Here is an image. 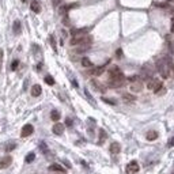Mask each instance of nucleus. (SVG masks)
<instances>
[{"instance_id":"obj_1","label":"nucleus","mask_w":174,"mask_h":174,"mask_svg":"<svg viewBox=\"0 0 174 174\" xmlns=\"http://www.w3.org/2000/svg\"><path fill=\"white\" fill-rule=\"evenodd\" d=\"M156 67H158V71H159L161 76L163 78V79H166V78L170 76V68H169L167 61H166V59H161V60H158Z\"/></svg>"},{"instance_id":"obj_2","label":"nucleus","mask_w":174,"mask_h":174,"mask_svg":"<svg viewBox=\"0 0 174 174\" xmlns=\"http://www.w3.org/2000/svg\"><path fill=\"white\" fill-rule=\"evenodd\" d=\"M125 82V78H124L123 72L121 74H118V75H114V76H110L109 79V86L113 87V88H118V87H121Z\"/></svg>"},{"instance_id":"obj_3","label":"nucleus","mask_w":174,"mask_h":174,"mask_svg":"<svg viewBox=\"0 0 174 174\" xmlns=\"http://www.w3.org/2000/svg\"><path fill=\"white\" fill-rule=\"evenodd\" d=\"M147 87H148L150 90H152L155 94L163 87V84H162V82L159 80V79H155V78H150L148 80H147Z\"/></svg>"},{"instance_id":"obj_4","label":"nucleus","mask_w":174,"mask_h":174,"mask_svg":"<svg viewBox=\"0 0 174 174\" xmlns=\"http://www.w3.org/2000/svg\"><path fill=\"white\" fill-rule=\"evenodd\" d=\"M129 88H131V91L132 92H140L142 90H143V80L139 78V79H136V80L131 82Z\"/></svg>"},{"instance_id":"obj_5","label":"nucleus","mask_w":174,"mask_h":174,"mask_svg":"<svg viewBox=\"0 0 174 174\" xmlns=\"http://www.w3.org/2000/svg\"><path fill=\"white\" fill-rule=\"evenodd\" d=\"M139 163L136 162V161H132V162H129L128 165H127V173L128 174H136L139 171Z\"/></svg>"},{"instance_id":"obj_6","label":"nucleus","mask_w":174,"mask_h":174,"mask_svg":"<svg viewBox=\"0 0 174 174\" xmlns=\"http://www.w3.org/2000/svg\"><path fill=\"white\" fill-rule=\"evenodd\" d=\"M33 132H34V127H33L31 124H26L25 127L22 128L21 136H22V138H27V136H30Z\"/></svg>"},{"instance_id":"obj_7","label":"nucleus","mask_w":174,"mask_h":174,"mask_svg":"<svg viewBox=\"0 0 174 174\" xmlns=\"http://www.w3.org/2000/svg\"><path fill=\"white\" fill-rule=\"evenodd\" d=\"M52 131H53L55 135H63V132H64V125L61 123H56L53 125V129Z\"/></svg>"},{"instance_id":"obj_8","label":"nucleus","mask_w":174,"mask_h":174,"mask_svg":"<svg viewBox=\"0 0 174 174\" xmlns=\"http://www.w3.org/2000/svg\"><path fill=\"white\" fill-rule=\"evenodd\" d=\"M11 162H12V158H11V156H5V158L0 159V170L5 169V167H8Z\"/></svg>"},{"instance_id":"obj_9","label":"nucleus","mask_w":174,"mask_h":174,"mask_svg":"<svg viewBox=\"0 0 174 174\" xmlns=\"http://www.w3.org/2000/svg\"><path fill=\"white\" fill-rule=\"evenodd\" d=\"M42 92V88L40 84H34V86L31 87V95L33 97H40Z\"/></svg>"},{"instance_id":"obj_10","label":"nucleus","mask_w":174,"mask_h":174,"mask_svg":"<svg viewBox=\"0 0 174 174\" xmlns=\"http://www.w3.org/2000/svg\"><path fill=\"white\" fill-rule=\"evenodd\" d=\"M49 170H52V171H59V173H64L65 171V169L61 165H59V163H53L49 166Z\"/></svg>"},{"instance_id":"obj_11","label":"nucleus","mask_w":174,"mask_h":174,"mask_svg":"<svg viewBox=\"0 0 174 174\" xmlns=\"http://www.w3.org/2000/svg\"><path fill=\"white\" fill-rule=\"evenodd\" d=\"M30 8H31L33 11H34L36 14H38V12L41 11V5H40V3H38L37 0H31V3H30Z\"/></svg>"},{"instance_id":"obj_12","label":"nucleus","mask_w":174,"mask_h":174,"mask_svg":"<svg viewBox=\"0 0 174 174\" xmlns=\"http://www.w3.org/2000/svg\"><path fill=\"white\" fill-rule=\"evenodd\" d=\"M120 151H121V146H120V143L114 142V143L110 144V152L112 154H118Z\"/></svg>"},{"instance_id":"obj_13","label":"nucleus","mask_w":174,"mask_h":174,"mask_svg":"<svg viewBox=\"0 0 174 174\" xmlns=\"http://www.w3.org/2000/svg\"><path fill=\"white\" fill-rule=\"evenodd\" d=\"M156 138H158V132H156V131H150V132H147V135H146V139L150 140V142L155 140Z\"/></svg>"},{"instance_id":"obj_14","label":"nucleus","mask_w":174,"mask_h":174,"mask_svg":"<svg viewBox=\"0 0 174 174\" xmlns=\"http://www.w3.org/2000/svg\"><path fill=\"white\" fill-rule=\"evenodd\" d=\"M109 74H110V76H114V75H118V74H121V69L118 68V67H112L110 69H109Z\"/></svg>"},{"instance_id":"obj_15","label":"nucleus","mask_w":174,"mask_h":174,"mask_svg":"<svg viewBox=\"0 0 174 174\" xmlns=\"http://www.w3.org/2000/svg\"><path fill=\"white\" fill-rule=\"evenodd\" d=\"M51 118L53 120V121H59L60 120V113L57 112V110H52V113H51Z\"/></svg>"},{"instance_id":"obj_16","label":"nucleus","mask_w":174,"mask_h":174,"mask_svg":"<svg viewBox=\"0 0 174 174\" xmlns=\"http://www.w3.org/2000/svg\"><path fill=\"white\" fill-rule=\"evenodd\" d=\"M82 65L86 67V68H90V67H92V63L90 61V59H87V57H83V59H82Z\"/></svg>"},{"instance_id":"obj_17","label":"nucleus","mask_w":174,"mask_h":174,"mask_svg":"<svg viewBox=\"0 0 174 174\" xmlns=\"http://www.w3.org/2000/svg\"><path fill=\"white\" fill-rule=\"evenodd\" d=\"M106 138H108V135H106V132L103 131V129H101V132H99V144H102L105 140H106Z\"/></svg>"},{"instance_id":"obj_18","label":"nucleus","mask_w":174,"mask_h":174,"mask_svg":"<svg viewBox=\"0 0 174 174\" xmlns=\"http://www.w3.org/2000/svg\"><path fill=\"white\" fill-rule=\"evenodd\" d=\"M123 99L125 101V102H133V101H135V97H133V95H131V94H124Z\"/></svg>"},{"instance_id":"obj_19","label":"nucleus","mask_w":174,"mask_h":174,"mask_svg":"<svg viewBox=\"0 0 174 174\" xmlns=\"http://www.w3.org/2000/svg\"><path fill=\"white\" fill-rule=\"evenodd\" d=\"M34 159H36V154H34V152H30L29 155H27V156H26V163H31Z\"/></svg>"},{"instance_id":"obj_20","label":"nucleus","mask_w":174,"mask_h":174,"mask_svg":"<svg viewBox=\"0 0 174 174\" xmlns=\"http://www.w3.org/2000/svg\"><path fill=\"white\" fill-rule=\"evenodd\" d=\"M105 71V67H98V68H95V69H94V71H92V74H94V75H101V74H102V72Z\"/></svg>"},{"instance_id":"obj_21","label":"nucleus","mask_w":174,"mask_h":174,"mask_svg":"<svg viewBox=\"0 0 174 174\" xmlns=\"http://www.w3.org/2000/svg\"><path fill=\"white\" fill-rule=\"evenodd\" d=\"M166 61H167V64H169L170 71H173V74H174V61L170 59V57H166Z\"/></svg>"},{"instance_id":"obj_22","label":"nucleus","mask_w":174,"mask_h":174,"mask_svg":"<svg viewBox=\"0 0 174 174\" xmlns=\"http://www.w3.org/2000/svg\"><path fill=\"white\" fill-rule=\"evenodd\" d=\"M14 31H15L16 34H18V33L21 31V23H19L18 21H16L15 23H14Z\"/></svg>"},{"instance_id":"obj_23","label":"nucleus","mask_w":174,"mask_h":174,"mask_svg":"<svg viewBox=\"0 0 174 174\" xmlns=\"http://www.w3.org/2000/svg\"><path fill=\"white\" fill-rule=\"evenodd\" d=\"M45 82L48 83V84H51V86H52V84H55V79H53L52 76H46L45 78Z\"/></svg>"},{"instance_id":"obj_24","label":"nucleus","mask_w":174,"mask_h":174,"mask_svg":"<svg viewBox=\"0 0 174 174\" xmlns=\"http://www.w3.org/2000/svg\"><path fill=\"white\" fill-rule=\"evenodd\" d=\"M18 65H19V61H18V60H14V61H12V65H11V68L15 71L16 68H18Z\"/></svg>"},{"instance_id":"obj_25","label":"nucleus","mask_w":174,"mask_h":174,"mask_svg":"<svg viewBox=\"0 0 174 174\" xmlns=\"http://www.w3.org/2000/svg\"><path fill=\"white\" fill-rule=\"evenodd\" d=\"M3 55H4V52H3V49H0V69L3 65Z\"/></svg>"},{"instance_id":"obj_26","label":"nucleus","mask_w":174,"mask_h":174,"mask_svg":"<svg viewBox=\"0 0 174 174\" xmlns=\"http://www.w3.org/2000/svg\"><path fill=\"white\" fill-rule=\"evenodd\" d=\"M14 148H15V144L12 143V144H10V146H7V147H5V151L8 152V151H11V150H14Z\"/></svg>"},{"instance_id":"obj_27","label":"nucleus","mask_w":174,"mask_h":174,"mask_svg":"<svg viewBox=\"0 0 174 174\" xmlns=\"http://www.w3.org/2000/svg\"><path fill=\"white\" fill-rule=\"evenodd\" d=\"M65 125H67V127H71V125H72V120H71V118H67V120H65Z\"/></svg>"},{"instance_id":"obj_28","label":"nucleus","mask_w":174,"mask_h":174,"mask_svg":"<svg viewBox=\"0 0 174 174\" xmlns=\"http://www.w3.org/2000/svg\"><path fill=\"white\" fill-rule=\"evenodd\" d=\"M169 147H174V138L170 139V142H169Z\"/></svg>"},{"instance_id":"obj_29","label":"nucleus","mask_w":174,"mask_h":174,"mask_svg":"<svg viewBox=\"0 0 174 174\" xmlns=\"http://www.w3.org/2000/svg\"><path fill=\"white\" fill-rule=\"evenodd\" d=\"M170 30H171V33H174V18L171 19V27H170Z\"/></svg>"},{"instance_id":"obj_30","label":"nucleus","mask_w":174,"mask_h":174,"mask_svg":"<svg viewBox=\"0 0 174 174\" xmlns=\"http://www.w3.org/2000/svg\"><path fill=\"white\" fill-rule=\"evenodd\" d=\"M170 3H171V4L174 5V0H170Z\"/></svg>"},{"instance_id":"obj_31","label":"nucleus","mask_w":174,"mask_h":174,"mask_svg":"<svg viewBox=\"0 0 174 174\" xmlns=\"http://www.w3.org/2000/svg\"><path fill=\"white\" fill-rule=\"evenodd\" d=\"M22 1H26V0H22Z\"/></svg>"}]
</instances>
